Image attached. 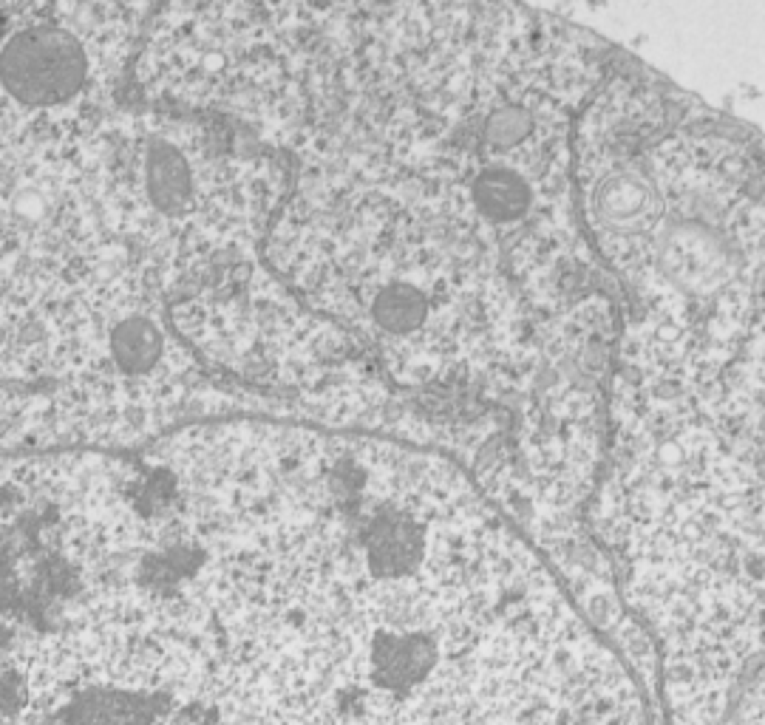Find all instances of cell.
<instances>
[{
	"instance_id": "1",
	"label": "cell",
	"mask_w": 765,
	"mask_h": 725,
	"mask_svg": "<svg viewBox=\"0 0 765 725\" xmlns=\"http://www.w3.org/2000/svg\"><path fill=\"white\" fill-rule=\"evenodd\" d=\"M609 434L765 524V235L624 369L609 394Z\"/></svg>"
},
{
	"instance_id": "2",
	"label": "cell",
	"mask_w": 765,
	"mask_h": 725,
	"mask_svg": "<svg viewBox=\"0 0 765 725\" xmlns=\"http://www.w3.org/2000/svg\"><path fill=\"white\" fill-rule=\"evenodd\" d=\"M94 9L46 0L0 40V147L71 150L111 80L116 26Z\"/></svg>"
}]
</instances>
